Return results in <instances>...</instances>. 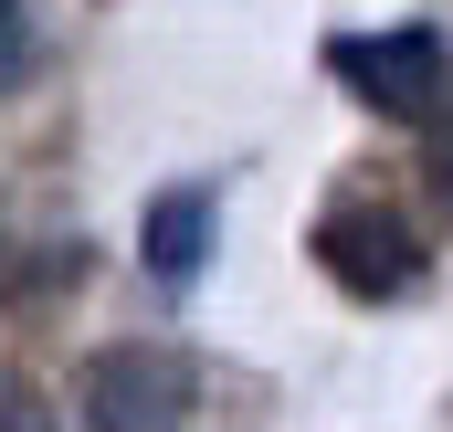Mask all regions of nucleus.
<instances>
[{"label": "nucleus", "mask_w": 453, "mask_h": 432, "mask_svg": "<svg viewBox=\"0 0 453 432\" xmlns=\"http://www.w3.org/2000/svg\"><path fill=\"white\" fill-rule=\"evenodd\" d=\"M190 412H201V369L180 348H158V337H116L74 380V422L85 432H180Z\"/></svg>", "instance_id": "obj_1"}, {"label": "nucleus", "mask_w": 453, "mask_h": 432, "mask_svg": "<svg viewBox=\"0 0 453 432\" xmlns=\"http://www.w3.org/2000/svg\"><path fill=\"white\" fill-rule=\"evenodd\" d=\"M327 74H338L358 106H380V116H443V96H453V53H443L433 21L338 32V42H327Z\"/></svg>", "instance_id": "obj_2"}, {"label": "nucleus", "mask_w": 453, "mask_h": 432, "mask_svg": "<svg viewBox=\"0 0 453 432\" xmlns=\"http://www.w3.org/2000/svg\"><path fill=\"white\" fill-rule=\"evenodd\" d=\"M211 243H222V180H180V190H158L148 221H137V264H148L158 296H201Z\"/></svg>", "instance_id": "obj_3"}, {"label": "nucleus", "mask_w": 453, "mask_h": 432, "mask_svg": "<svg viewBox=\"0 0 453 432\" xmlns=\"http://www.w3.org/2000/svg\"><path fill=\"white\" fill-rule=\"evenodd\" d=\"M317 253H327V274H338L348 296H401V285L422 274V232L390 221V212H369V201L317 221Z\"/></svg>", "instance_id": "obj_4"}, {"label": "nucleus", "mask_w": 453, "mask_h": 432, "mask_svg": "<svg viewBox=\"0 0 453 432\" xmlns=\"http://www.w3.org/2000/svg\"><path fill=\"white\" fill-rule=\"evenodd\" d=\"M21 74H32V11H21V0H0V96H11Z\"/></svg>", "instance_id": "obj_5"}, {"label": "nucleus", "mask_w": 453, "mask_h": 432, "mask_svg": "<svg viewBox=\"0 0 453 432\" xmlns=\"http://www.w3.org/2000/svg\"><path fill=\"white\" fill-rule=\"evenodd\" d=\"M0 432H53V422H42L32 401H0Z\"/></svg>", "instance_id": "obj_6"}, {"label": "nucleus", "mask_w": 453, "mask_h": 432, "mask_svg": "<svg viewBox=\"0 0 453 432\" xmlns=\"http://www.w3.org/2000/svg\"><path fill=\"white\" fill-rule=\"evenodd\" d=\"M0 285H11V243H0Z\"/></svg>", "instance_id": "obj_7"}]
</instances>
